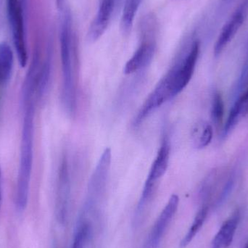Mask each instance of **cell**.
Returning a JSON list of instances; mask_svg holds the SVG:
<instances>
[{"mask_svg":"<svg viewBox=\"0 0 248 248\" xmlns=\"http://www.w3.org/2000/svg\"><path fill=\"white\" fill-rule=\"evenodd\" d=\"M116 0H100L97 14L89 29L88 39L91 42L98 40L107 30L116 7Z\"/></svg>","mask_w":248,"mask_h":248,"instance_id":"30bf717a","label":"cell"},{"mask_svg":"<svg viewBox=\"0 0 248 248\" xmlns=\"http://www.w3.org/2000/svg\"><path fill=\"white\" fill-rule=\"evenodd\" d=\"M246 16V8L243 6L234 13L230 20L224 25L214 47L215 56L219 55L227 45L232 40L240 27L243 26Z\"/></svg>","mask_w":248,"mask_h":248,"instance_id":"8fae6325","label":"cell"},{"mask_svg":"<svg viewBox=\"0 0 248 248\" xmlns=\"http://www.w3.org/2000/svg\"><path fill=\"white\" fill-rule=\"evenodd\" d=\"M7 14L13 44L20 66L27 65L28 54L25 31L24 6L20 0H7Z\"/></svg>","mask_w":248,"mask_h":248,"instance_id":"52a82bcc","label":"cell"},{"mask_svg":"<svg viewBox=\"0 0 248 248\" xmlns=\"http://www.w3.org/2000/svg\"><path fill=\"white\" fill-rule=\"evenodd\" d=\"M71 190L69 167L66 157H64L62 159L58 171L55 203V215L58 222L61 224H65L68 218L71 201Z\"/></svg>","mask_w":248,"mask_h":248,"instance_id":"ba28073f","label":"cell"},{"mask_svg":"<svg viewBox=\"0 0 248 248\" xmlns=\"http://www.w3.org/2000/svg\"><path fill=\"white\" fill-rule=\"evenodd\" d=\"M179 203V196L172 195L153 225L146 242L145 248H158L166 230L177 211Z\"/></svg>","mask_w":248,"mask_h":248,"instance_id":"9c48e42d","label":"cell"},{"mask_svg":"<svg viewBox=\"0 0 248 248\" xmlns=\"http://www.w3.org/2000/svg\"><path fill=\"white\" fill-rule=\"evenodd\" d=\"M0 198H1V172H0Z\"/></svg>","mask_w":248,"mask_h":248,"instance_id":"ffe728a7","label":"cell"},{"mask_svg":"<svg viewBox=\"0 0 248 248\" xmlns=\"http://www.w3.org/2000/svg\"><path fill=\"white\" fill-rule=\"evenodd\" d=\"M25 113L20 142V163L16 184L15 203L17 211H24L27 206L30 188L33 156V102L24 107Z\"/></svg>","mask_w":248,"mask_h":248,"instance_id":"6da1fadb","label":"cell"},{"mask_svg":"<svg viewBox=\"0 0 248 248\" xmlns=\"http://www.w3.org/2000/svg\"><path fill=\"white\" fill-rule=\"evenodd\" d=\"M141 2V0H125L121 22L124 33H128L131 31Z\"/></svg>","mask_w":248,"mask_h":248,"instance_id":"2e32d148","label":"cell"},{"mask_svg":"<svg viewBox=\"0 0 248 248\" xmlns=\"http://www.w3.org/2000/svg\"><path fill=\"white\" fill-rule=\"evenodd\" d=\"M56 1L57 4H58V7H60V8H61V7H62V0H56Z\"/></svg>","mask_w":248,"mask_h":248,"instance_id":"d6986e66","label":"cell"},{"mask_svg":"<svg viewBox=\"0 0 248 248\" xmlns=\"http://www.w3.org/2000/svg\"><path fill=\"white\" fill-rule=\"evenodd\" d=\"M200 49V42L195 41L186 55L178 60L160 79V82L166 87L170 100L183 91L190 81L198 62Z\"/></svg>","mask_w":248,"mask_h":248,"instance_id":"277c9868","label":"cell"},{"mask_svg":"<svg viewBox=\"0 0 248 248\" xmlns=\"http://www.w3.org/2000/svg\"><path fill=\"white\" fill-rule=\"evenodd\" d=\"M3 0H0V10H1V4H2Z\"/></svg>","mask_w":248,"mask_h":248,"instance_id":"7402d4cb","label":"cell"},{"mask_svg":"<svg viewBox=\"0 0 248 248\" xmlns=\"http://www.w3.org/2000/svg\"><path fill=\"white\" fill-rule=\"evenodd\" d=\"M208 214V205H204L198 211L193 222H192V225H191L190 228L188 230L186 235L185 236L183 240L181 242V248H186L192 241V240L195 238V236L199 232L200 230L202 228V225L205 223Z\"/></svg>","mask_w":248,"mask_h":248,"instance_id":"9a60e30c","label":"cell"},{"mask_svg":"<svg viewBox=\"0 0 248 248\" xmlns=\"http://www.w3.org/2000/svg\"><path fill=\"white\" fill-rule=\"evenodd\" d=\"M224 115V104L221 94L218 92L214 94L211 108V118L213 122L218 126L223 122Z\"/></svg>","mask_w":248,"mask_h":248,"instance_id":"ac0fdd59","label":"cell"},{"mask_svg":"<svg viewBox=\"0 0 248 248\" xmlns=\"http://www.w3.org/2000/svg\"><path fill=\"white\" fill-rule=\"evenodd\" d=\"M244 248H248V241L246 242V245H245Z\"/></svg>","mask_w":248,"mask_h":248,"instance_id":"44dd1931","label":"cell"},{"mask_svg":"<svg viewBox=\"0 0 248 248\" xmlns=\"http://www.w3.org/2000/svg\"><path fill=\"white\" fill-rule=\"evenodd\" d=\"M14 65L13 50L6 42L0 43V86L8 81Z\"/></svg>","mask_w":248,"mask_h":248,"instance_id":"4fadbf2b","label":"cell"},{"mask_svg":"<svg viewBox=\"0 0 248 248\" xmlns=\"http://www.w3.org/2000/svg\"><path fill=\"white\" fill-rule=\"evenodd\" d=\"M111 160V150L108 147L100 156V160L90 178L81 217H90L98 211L102 200L106 193Z\"/></svg>","mask_w":248,"mask_h":248,"instance_id":"3957f363","label":"cell"},{"mask_svg":"<svg viewBox=\"0 0 248 248\" xmlns=\"http://www.w3.org/2000/svg\"><path fill=\"white\" fill-rule=\"evenodd\" d=\"M213 133V128L210 124L203 122L195 124L192 132L194 146L198 149L207 147L212 140Z\"/></svg>","mask_w":248,"mask_h":248,"instance_id":"5bb4252c","label":"cell"},{"mask_svg":"<svg viewBox=\"0 0 248 248\" xmlns=\"http://www.w3.org/2000/svg\"><path fill=\"white\" fill-rule=\"evenodd\" d=\"M93 231L88 224L78 221L72 248H84L86 243L91 237Z\"/></svg>","mask_w":248,"mask_h":248,"instance_id":"e0dca14e","label":"cell"},{"mask_svg":"<svg viewBox=\"0 0 248 248\" xmlns=\"http://www.w3.org/2000/svg\"><path fill=\"white\" fill-rule=\"evenodd\" d=\"M60 44L62 72V103L65 110L70 114H72L77 107V94L73 63L74 46L72 20L69 10H65L62 16L60 33Z\"/></svg>","mask_w":248,"mask_h":248,"instance_id":"7a4b0ae2","label":"cell"},{"mask_svg":"<svg viewBox=\"0 0 248 248\" xmlns=\"http://www.w3.org/2000/svg\"><path fill=\"white\" fill-rule=\"evenodd\" d=\"M240 219V212L237 210L222 224L213 240L211 248H227L230 246L232 243Z\"/></svg>","mask_w":248,"mask_h":248,"instance_id":"7c38bea8","label":"cell"},{"mask_svg":"<svg viewBox=\"0 0 248 248\" xmlns=\"http://www.w3.org/2000/svg\"><path fill=\"white\" fill-rule=\"evenodd\" d=\"M155 21L153 17H147L142 23L141 42L124 68L126 75L134 74L144 69L151 63L155 52Z\"/></svg>","mask_w":248,"mask_h":248,"instance_id":"5b68a950","label":"cell"},{"mask_svg":"<svg viewBox=\"0 0 248 248\" xmlns=\"http://www.w3.org/2000/svg\"><path fill=\"white\" fill-rule=\"evenodd\" d=\"M170 151L169 138L164 137L144 183V189L136 211L137 218H140V216L142 215L141 214L153 195L155 185L167 170L170 160Z\"/></svg>","mask_w":248,"mask_h":248,"instance_id":"8992f818","label":"cell"}]
</instances>
